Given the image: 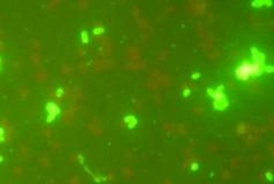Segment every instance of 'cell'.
I'll use <instances>...</instances> for the list:
<instances>
[{
	"mask_svg": "<svg viewBox=\"0 0 274 184\" xmlns=\"http://www.w3.org/2000/svg\"><path fill=\"white\" fill-rule=\"evenodd\" d=\"M237 77L239 79H248L250 75H253L258 73V66L256 64H243L238 70H237Z\"/></svg>",
	"mask_w": 274,
	"mask_h": 184,
	"instance_id": "cell-1",
	"label": "cell"
},
{
	"mask_svg": "<svg viewBox=\"0 0 274 184\" xmlns=\"http://www.w3.org/2000/svg\"><path fill=\"white\" fill-rule=\"evenodd\" d=\"M34 79L38 84H45L49 79V74L44 68H38L37 71L34 72Z\"/></svg>",
	"mask_w": 274,
	"mask_h": 184,
	"instance_id": "cell-2",
	"label": "cell"
},
{
	"mask_svg": "<svg viewBox=\"0 0 274 184\" xmlns=\"http://www.w3.org/2000/svg\"><path fill=\"white\" fill-rule=\"evenodd\" d=\"M19 154H20V156H21L23 160H27V159L30 156V152H29V148H28V146H27V145H24V144L20 145V148H19Z\"/></svg>",
	"mask_w": 274,
	"mask_h": 184,
	"instance_id": "cell-3",
	"label": "cell"
},
{
	"mask_svg": "<svg viewBox=\"0 0 274 184\" xmlns=\"http://www.w3.org/2000/svg\"><path fill=\"white\" fill-rule=\"evenodd\" d=\"M38 163H40L42 167H44V168L50 167V159H49L47 154L43 153V154H41V155L38 156Z\"/></svg>",
	"mask_w": 274,
	"mask_h": 184,
	"instance_id": "cell-4",
	"label": "cell"
},
{
	"mask_svg": "<svg viewBox=\"0 0 274 184\" xmlns=\"http://www.w3.org/2000/svg\"><path fill=\"white\" fill-rule=\"evenodd\" d=\"M17 96H19L20 100H27V98L30 96V89L27 88V87L20 88V91L17 93Z\"/></svg>",
	"mask_w": 274,
	"mask_h": 184,
	"instance_id": "cell-5",
	"label": "cell"
},
{
	"mask_svg": "<svg viewBox=\"0 0 274 184\" xmlns=\"http://www.w3.org/2000/svg\"><path fill=\"white\" fill-rule=\"evenodd\" d=\"M30 59L35 65L40 66L41 65V52H31Z\"/></svg>",
	"mask_w": 274,
	"mask_h": 184,
	"instance_id": "cell-6",
	"label": "cell"
},
{
	"mask_svg": "<svg viewBox=\"0 0 274 184\" xmlns=\"http://www.w3.org/2000/svg\"><path fill=\"white\" fill-rule=\"evenodd\" d=\"M72 119H73V110H72V108H70L68 110H66L64 112V121H65V123L68 124L72 122Z\"/></svg>",
	"mask_w": 274,
	"mask_h": 184,
	"instance_id": "cell-7",
	"label": "cell"
},
{
	"mask_svg": "<svg viewBox=\"0 0 274 184\" xmlns=\"http://www.w3.org/2000/svg\"><path fill=\"white\" fill-rule=\"evenodd\" d=\"M31 50H33V52H41V50H42V44H41V42H40L37 38H35V40L31 42Z\"/></svg>",
	"mask_w": 274,
	"mask_h": 184,
	"instance_id": "cell-8",
	"label": "cell"
},
{
	"mask_svg": "<svg viewBox=\"0 0 274 184\" xmlns=\"http://www.w3.org/2000/svg\"><path fill=\"white\" fill-rule=\"evenodd\" d=\"M13 174H14V176H16V177L23 176V174H24L23 167H21V166H15V167L13 168Z\"/></svg>",
	"mask_w": 274,
	"mask_h": 184,
	"instance_id": "cell-9",
	"label": "cell"
},
{
	"mask_svg": "<svg viewBox=\"0 0 274 184\" xmlns=\"http://www.w3.org/2000/svg\"><path fill=\"white\" fill-rule=\"evenodd\" d=\"M60 71H61V73H63L64 75H70V74L72 73V67H71L68 64H64V65L61 66Z\"/></svg>",
	"mask_w": 274,
	"mask_h": 184,
	"instance_id": "cell-10",
	"label": "cell"
},
{
	"mask_svg": "<svg viewBox=\"0 0 274 184\" xmlns=\"http://www.w3.org/2000/svg\"><path fill=\"white\" fill-rule=\"evenodd\" d=\"M59 5H60V1H50L46 3V8L49 10H53V9H57Z\"/></svg>",
	"mask_w": 274,
	"mask_h": 184,
	"instance_id": "cell-11",
	"label": "cell"
},
{
	"mask_svg": "<svg viewBox=\"0 0 274 184\" xmlns=\"http://www.w3.org/2000/svg\"><path fill=\"white\" fill-rule=\"evenodd\" d=\"M41 135H42V137L44 139H50L51 136H52L50 129H42V130H41Z\"/></svg>",
	"mask_w": 274,
	"mask_h": 184,
	"instance_id": "cell-12",
	"label": "cell"
},
{
	"mask_svg": "<svg viewBox=\"0 0 274 184\" xmlns=\"http://www.w3.org/2000/svg\"><path fill=\"white\" fill-rule=\"evenodd\" d=\"M60 147H61V144H60L59 141H56V142L53 144V148H54V149H60Z\"/></svg>",
	"mask_w": 274,
	"mask_h": 184,
	"instance_id": "cell-13",
	"label": "cell"
}]
</instances>
